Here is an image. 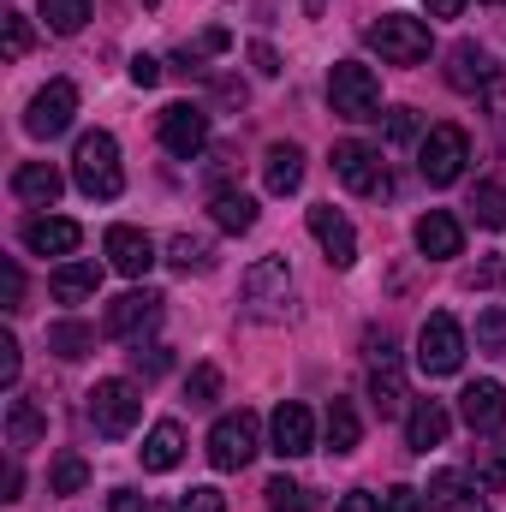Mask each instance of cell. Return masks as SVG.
Masks as SVG:
<instances>
[{
    "mask_svg": "<svg viewBox=\"0 0 506 512\" xmlns=\"http://www.w3.org/2000/svg\"><path fill=\"white\" fill-rule=\"evenodd\" d=\"M72 179H78V191L96 197V203H114V197L126 191L114 131H84V137H78V149H72Z\"/></svg>",
    "mask_w": 506,
    "mask_h": 512,
    "instance_id": "obj_1",
    "label": "cell"
},
{
    "mask_svg": "<svg viewBox=\"0 0 506 512\" xmlns=\"http://www.w3.org/2000/svg\"><path fill=\"white\" fill-rule=\"evenodd\" d=\"M239 292H245V316L251 322H280L292 310V268H286V256L251 262L245 280H239Z\"/></svg>",
    "mask_w": 506,
    "mask_h": 512,
    "instance_id": "obj_2",
    "label": "cell"
},
{
    "mask_svg": "<svg viewBox=\"0 0 506 512\" xmlns=\"http://www.w3.org/2000/svg\"><path fill=\"white\" fill-rule=\"evenodd\" d=\"M328 102L340 120H381V78L358 60H340L328 72Z\"/></svg>",
    "mask_w": 506,
    "mask_h": 512,
    "instance_id": "obj_3",
    "label": "cell"
},
{
    "mask_svg": "<svg viewBox=\"0 0 506 512\" xmlns=\"http://www.w3.org/2000/svg\"><path fill=\"white\" fill-rule=\"evenodd\" d=\"M370 48L387 66H423L429 60V24L405 18V12H381L376 24H370Z\"/></svg>",
    "mask_w": 506,
    "mask_h": 512,
    "instance_id": "obj_4",
    "label": "cell"
},
{
    "mask_svg": "<svg viewBox=\"0 0 506 512\" xmlns=\"http://www.w3.org/2000/svg\"><path fill=\"white\" fill-rule=\"evenodd\" d=\"M334 179L346 185V191H358V197H387L393 185H387V161H381V149L370 143H358V137H346V143H334Z\"/></svg>",
    "mask_w": 506,
    "mask_h": 512,
    "instance_id": "obj_5",
    "label": "cell"
},
{
    "mask_svg": "<svg viewBox=\"0 0 506 512\" xmlns=\"http://www.w3.org/2000/svg\"><path fill=\"white\" fill-rule=\"evenodd\" d=\"M459 364H465V328L447 310H435L423 322V334H417V370L423 376H453Z\"/></svg>",
    "mask_w": 506,
    "mask_h": 512,
    "instance_id": "obj_6",
    "label": "cell"
},
{
    "mask_svg": "<svg viewBox=\"0 0 506 512\" xmlns=\"http://www.w3.org/2000/svg\"><path fill=\"white\" fill-rule=\"evenodd\" d=\"M465 161H471V137L459 126H435L417 143V173H423L429 185H453V179L465 173Z\"/></svg>",
    "mask_w": 506,
    "mask_h": 512,
    "instance_id": "obj_7",
    "label": "cell"
},
{
    "mask_svg": "<svg viewBox=\"0 0 506 512\" xmlns=\"http://www.w3.org/2000/svg\"><path fill=\"white\" fill-rule=\"evenodd\" d=\"M137 417H143V393L131 382H96L90 393V423H96V435H108V441H120L137 429Z\"/></svg>",
    "mask_w": 506,
    "mask_h": 512,
    "instance_id": "obj_8",
    "label": "cell"
},
{
    "mask_svg": "<svg viewBox=\"0 0 506 512\" xmlns=\"http://www.w3.org/2000/svg\"><path fill=\"white\" fill-rule=\"evenodd\" d=\"M251 459H256V417L251 411H227L209 429V465L215 471H245Z\"/></svg>",
    "mask_w": 506,
    "mask_h": 512,
    "instance_id": "obj_9",
    "label": "cell"
},
{
    "mask_svg": "<svg viewBox=\"0 0 506 512\" xmlns=\"http://www.w3.org/2000/svg\"><path fill=\"white\" fill-rule=\"evenodd\" d=\"M161 149L179 155V161H197V155L209 149V114H203L197 102H173V108L161 114Z\"/></svg>",
    "mask_w": 506,
    "mask_h": 512,
    "instance_id": "obj_10",
    "label": "cell"
},
{
    "mask_svg": "<svg viewBox=\"0 0 506 512\" xmlns=\"http://www.w3.org/2000/svg\"><path fill=\"white\" fill-rule=\"evenodd\" d=\"M72 114H78V90H72L66 78H54L48 90H36V102H30V114H24V131H30V137H60V131L72 126Z\"/></svg>",
    "mask_w": 506,
    "mask_h": 512,
    "instance_id": "obj_11",
    "label": "cell"
},
{
    "mask_svg": "<svg viewBox=\"0 0 506 512\" xmlns=\"http://www.w3.org/2000/svg\"><path fill=\"white\" fill-rule=\"evenodd\" d=\"M161 304H167V298L149 292V286H143V292H126V298L108 304V322H102V328H108L114 340H143V334L161 322Z\"/></svg>",
    "mask_w": 506,
    "mask_h": 512,
    "instance_id": "obj_12",
    "label": "cell"
},
{
    "mask_svg": "<svg viewBox=\"0 0 506 512\" xmlns=\"http://www.w3.org/2000/svg\"><path fill=\"white\" fill-rule=\"evenodd\" d=\"M268 441H274L280 459H304V453L316 447V417H310V405L280 399V411H274V423H268Z\"/></svg>",
    "mask_w": 506,
    "mask_h": 512,
    "instance_id": "obj_13",
    "label": "cell"
},
{
    "mask_svg": "<svg viewBox=\"0 0 506 512\" xmlns=\"http://www.w3.org/2000/svg\"><path fill=\"white\" fill-rule=\"evenodd\" d=\"M310 233H316V245H322V256H328L334 268H352V262H358V233H352V221H346L334 203L310 209Z\"/></svg>",
    "mask_w": 506,
    "mask_h": 512,
    "instance_id": "obj_14",
    "label": "cell"
},
{
    "mask_svg": "<svg viewBox=\"0 0 506 512\" xmlns=\"http://www.w3.org/2000/svg\"><path fill=\"white\" fill-rule=\"evenodd\" d=\"M459 417L471 423V435H495V429H506V387L501 382H471L465 393H459Z\"/></svg>",
    "mask_w": 506,
    "mask_h": 512,
    "instance_id": "obj_15",
    "label": "cell"
},
{
    "mask_svg": "<svg viewBox=\"0 0 506 512\" xmlns=\"http://www.w3.org/2000/svg\"><path fill=\"white\" fill-rule=\"evenodd\" d=\"M423 501H429V512H489L477 477H459V471H435L429 489H423Z\"/></svg>",
    "mask_w": 506,
    "mask_h": 512,
    "instance_id": "obj_16",
    "label": "cell"
},
{
    "mask_svg": "<svg viewBox=\"0 0 506 512\" xmlns=\"http://www.w3.org/2000/svg\"><path fill=\"white\" fill-rule=\"evenodd\" d=\"M447 84H453L459 96H477V90L495 84V60H489L477 42H453V48H447Z\"/></svg>",
    "mask_w": 506,
    "mask_h": 512,
    "instance_id": "obj_17",
    "label": "cell"
},
{
    "mask_svg": "<svg viewBox=\"0 0 506 512\" xmlns=\"http://www.w3.org/2000/svg\"><path fill=\"white\" fill-rule=\"evenodd\" d=\"M78 239H84V227L66 221V215H30V221H24V245L36 256H72Z\"/></svg>",
    "mask_w": 506,
    "mask_h": 512,
    "instance_id": "obj_18",
    "label": "cell"
},
{
    "mask_svg": "<svg viewBox=\"0 0 506 512\" xmlns=\"http://www.w3.org/2000/svg\"><path fill=\"white\" fill-rule=\"evenodd\" d=\"M108 262L120 268V274H131V280H143L149 268H155V245H149V233H137V227H108Z\"/></svg>",
    "mask_w": 506,
    "mask_h": 512,
    "instance_id": "obj_19",
    "label": "cell"
},
{
    "mask_svg": "<svg viewBox=\"0 0 506 512\" xmlns=\"http://www.w3.org/2000/svg\"><path fill=\"white\" fill-rule=\"evenodd\" d=\"M66 191V179H60V167L54 161H24L18 173H12V197L18 203H36V209H54V197Z\"/></svg>",
    "mask_w": 506,
    "mask_h": 512,
    "instance_id": "obj_20",
    "label": "cell"
},
{
    "mask_svg": "<svg viewBox=\"0 0 506 512\" xmlns=\"http://www.w3.org/2000/svg\"><path fill=\"white\" fill-rule=\"evenodd\" d=\"M447 429H453L447 405H441V399H417L411 417H405V447H411V453H429V447L447 441Z\"/></svg>",
    "mask_w": 506,
    "mask_h": 512,
    "instance_id": "obj_21",
    "label": "cell"
},
{
    "mask_svg": "<svg viewBox=\"0 0 506 512\" xmlns=\"http://www.w3.org/2000/svg\"><path fill=\"white\" fill-rule=\"evenodd\" d=\"M417 251L429 256V262H447V256L465 251V227H459L447 209H429V215L417 221Z\"/></svg>",
    "mask_w": 506,
    "mask_h": 512,
    "instance_id": "obj_22",
    "label": "cell"
},
{
    "mask_svg": "<svg viewBox=\"0 0 506 512\" xmlns=\"http://www.w3.org/2000/svg\"><path fill=\"white\" fill-rule=\"evenodd\" d=\"M262 185H268L274 197H292V191L304 185V149H298V143H274V149L262 155Z\"/></svg>",
    "mask_w": 506,
    "mask_h": 512,
    "instance_id": "obj_23",
    "label": "cell"
},
{
    "mask_svg": "<svg viewBox=\"0 0 506 512\" xmlns=\"http://www.w3.org/2000/svg\"><path fill=\"white\" fill-rule=\"evenodd\" d=\"M96 286H102V262H60L48 274L54 304H84V298H96Z\"/></svg>",
    "mask_w": 506,
    "mask_h": 512,
    "instance_id": "obj_24",
    "label": "cell"
},
{
    "mask_svg": "<svg viewBox=\"0 0 506 512\" xmlns=\"http://www.w3.org/2000/svg\"><path fill=\"white\" fill-rule=\"evenodd\" d=\"M42 435H48L42 405H36V399H6V447H12V453H24V447H36Z\"/></svg>",
    "mask_w": 506,
    "mask_h": 512,
    "instance_id": "obj_25",
    "label": "cell"
},
{
    "mask_svg": "<svg viewBox=\"0 0 506 512\" xmlns=\"http://www.w3.org/2000/svg\"><path fill=\"white\" fill-rule=\"evenodd\" d=\"M185 459V429L179 423H155L143 435V471H173Z\"/></svg>",
    "mask_w": 506,
    "mask_h": 512,
    "instance_id": "obj_26",
    "label": "cell"
},
{
    "mask_svg": "<svg viewBox=\"0 0 506 512\" xmlns=\"http://www.w3.org/2000/svg\"><path fill=\"white\" fill-rule=\"evenodd\" d=\"M322 429H328V453H358V441H364V423H358L352 399H334Z\"/></svg>",
    "mask_w": 506,
    "mask_h": 512,
    "instance_id": "obj_27",
    "label": "cell"
},
{
    "mask_svg": "<svg viewBox=\"0 0 506 512\" xmlns=\"http://www.w3.org/2000/svg\"><path fill=\"white\" fill-rule=\"evenodd\" d=\"M215 227L221 233H251L256 227V197H245V191H215Z\"/></svg>",
    "mask_w": 506,
    "mask_h": 512,
    "instance_id": "obj_28",
    "label": "cell"
},
{
    "mask_svg": "<svg viewBox=\"0 0 506 512\" xmlns=\"http://www.w3.org/2000/svg\"><path fill=\"white\" fill-rule=\"evenodd\" d=\"M370 399H376L381 417H393V411L405 405V376H399V358H387V364H376V370H370Z\"/></svg>",
    "mask_w": 506,
    "mask_h": 512,
    "instance_id": "obj_29",
    "label": "cell"
},
{
    "mask_svg": "<svg viewBox=\"0 0 506 512\" xmlns=\"http://www.w3.org/2000/svg\"><path fill=\"white\" fill-rule=\"evenodd\" d=\"M167 262H173L179 274H209V268H215V245L197 239V233H179V239L167 245Z\"/></svg>",
    "mask_w": 506,
    "mask_h": 512,
    "instance_id": "obj_30",
    "label": "cell"
},
{
    "mask_svg": "<svg viewBox=\"0 0 506 512\" xmlns=\"http://www.w3.org/2000/svg\"><path fill=\"white\" fill-rule=\"evenodd\" d=\"M96 346V328H84V322H54L48 328V352H60V358H84Z\"/></svg>",
    "mask_w": 506,
    "mask_h": 512,
    "instance_id": "obj_31",
    "label": "cell"
},
{
    "mask_svg": "<svg viewBox=\"0 0 506 512\" xmlns=\"http://www.w3.org/2000/svg\"><path fill=\"white\" fill-rule=\"evenodd\" d=\"M42 18L54 36H78L84 18H90V0H42Z\"/></svg>",
    "mask_w": 506,
    "mask_h": 512,
    "instance_id": "obj_32",
    "label": "cell"
},
{
    "mask_svg": "<svg viewBox=\"0 0 506 512\" xmlns=\"http://www.w3.org/2000/svg\"><path fill=\"white\" fill-rule=\"evenodd\" d=\"M471 215H477L483 227H506V191L501 185H477V191H471Z\"/></svg>",
    "mask_w": 506,
    "mask_h": 512,
    "instance_id": "obj_33",
    "label": "cell"
},
{
    "mask_svg": "<svg viewBox=\"0 0 506 512\" xmlns=\"http://www.w3.org/2000/svg\"><path fill=\"white\" fill-rule=\"evenodd\" d=\"M84 483H90V465H84L78 453H60V459H54V495H78Z\"/></svg>",
    "mask_w": 506,
    "mask_h": 512,
    "instance_id": "obj_34",
    "label": "cell"
},
{
    "mask_svg": "<svg viewBox=\"0 0 506 512\" xmlns=\"http://www.w3.org/2000/svg\"><path fill=\"white\" fill-rule=\"evenodd\" d=\"M185 399H191V405H215V399H221V370H215V364H197L191 382H185Z\"/></svg>",
    "mask_w": 506,
    "mask_h": 512,
    "instance_id": "obj_35",
    "label": "cell"
},
{
    "mask_svg": "<svg viewBox=\"0 0 506 512\" xmlns=\"http://www.w3.org/2000/svg\"><path fill=\"white\" fill-rule=\"evenodd\" d=\"M262 495H268V512H304V507H310V495H304L292 477H274Z\"/></svg>",
    "mask_w": 506,
    "mask_h": 512,
    "instance_id": "obj_36",
    "label": "cell"
},
{
    "mask_svg": "<svg viewBox=\"0 0 506 512\" xmlns=\"http://www.w3.org/2000/svg\"><path fill=\"white\" fill-rule=\"evenodd\" d=\"M477 352H506V310L477 316Z\"/></svg>",
    "mask_w": 506,
    "mask_h": 512,
    "instance_id": "obj_37",
    "label": "cell"
},
{
    "mask_svg": "<svg viewBox=\"0 0 506 512\" xmlns=\"http://www.w3.org/2000/svg\"><path fill=\"white\" fill-rule=\"evenodd\" d=\"M506 483V441L501 447H483V459H477V489L489 495V489H501Z\"/></svg>",
    "mask_w": 506,
    "mask_h": 512,
    "instance_id": "obj_38",
    "label": "cell"
},
{
    "mask_svg": "<svg viewBox=\"0 0 506 512\" xmlns=\"http://www.w3.org/2000/svg\"><path fill=\"white\" fill-rule=\"evenodd\" d=\"M167 364H173V358H167V346H143V340H137V352H131V370H137L143 382L167 376Z\"/></svg>",
    "mask_w": 506,
    "mask_h": 512,
    "instance_id": "obj_39",
    "label": "cell"
},
{
    "mask_svg": "<svg viewBox=\"0 0 506 512\" xmlns=\"http://www.w3.org/2000/svg\"><path fill=\"white\" fill-rule=\"evenodd\" d=\"M24 54H30V18L6 12V60H24Z\"/></svg>",
    "mask_w": 506,
    "mask_h": 512,
    "instance_id": "obj_40",
    "label": "cell"
},
{
    "mask_svg": "<svg viewBox=\"0 0 506 512\" xmlns=\"http://www.w3.org/2000/svg\"><path fill=\"white\" fill-rule=\"evenodd\" d=\"M0 298H6V310H24V268L12 256L0 262Z\"/></svg>",
    "mask_w": 506,
    "mask_h": 512,
    "instance_id": "obj_41",
    "label": "cell"
},
{
    "mask_svg": "<svg viewBox=\"0 0 506 512\" xmlns=\"http://www.w3.org/2000/svg\"><path fill=\"white\" fill-rule=\"evenodd\" d=\"M381 512H429V501H423V489H405L399 483V489L381 495Z\"/></svg>",
    "mask_w": 506,
    "mask_h": 512,
    "instance_id": "obj_42",
    "label": "cell"
},
{
    "mask_svg": "<svg viewBox=\"0 0 506 512\" xmlns=\"http://www.w3.org/2000/svg\"><path fill=\"white\" fill-rule=\"evenodd\" d=\"M18 370H24V352L12 334H0V387H18Z\"/></svg>",
    "mask_w": 506,
    "mask_h": 512,
    "instance_id": "obj_43",
    "label": "cell"
},
{
    "mask_svg": "<svg viewBox=\"0 0 506 512\" xmlns=\"http://www.w3.org/2000/svg\"><path fill=\"white\" fill-rule=\"evenodd\" d=\"M179 512H227V495L221 489H185Z\"/></svg>",
    "mask_w": 506,
    "mask_h": 512,
    "instance_id": "obj_44",
    "label": "cell"
},
{
    "mask_svg": "<svg viewBox=\"0 0 506 512\" xmlns=\"http://www.w3.org/2000/svg\"><path fill=\"white\" fill-rule=\"evenodd\" d=\"M411 137H417V114L411 108H393L387 114V143H411Z\"/></svg>",
    "mask_w": 506,
    "mask_h": 512,
    "instance_id": "obj_45",
    "label": "cell"
},
{
    "mask_svg": "<svg viewBox=\"0 0 506 512\" xmlns=\"http://www.w3.org/2000/svg\"><path fill=\"white\" fill-rule=\"evenodd\" d=\"M131 84H137V90H155V84H161V60L137 54V60H131Z\"/></svg>",
    "mask_w": 506,
    "mask_h": 512,
    "instance_id": "obj_46",
    "label": "cell"
},
{
    "mask_svg": "<svg viewBox=\"0 0 506 512\" xmlns=\"http://www.w3.org/2000/svg\"><path fill=\"white\" fill-rule=\"evenodd\" d=\"M251 66L262 72V78H274V72H280V54H274L268 42H251Z\"/></svg>",
    "mask_w": 506,
    "mask_h": 512,
    "instance_id": "obj_47",
    "label": "cell"
},
{
    "mask_svg": "<svg viewBox=\"0 0 506 512\" xmlns=\"http://www.w3.org/2000/svg\"><path fill=\"white\" fill-rule=\"evenodd\" d=\"M501 280H506V262H495V256H489V262L471 274V286H501Z\"/></svg>",
    "mask_w": 506,
    "mask_h": 512,
    "instance_id": "obj_48",
    "label": "cell"
},
{
    "mask_svg": "<svg viewBox=\"0 0 506 512\" xmlns=\"http://www.w3.org/2000/svg\"><path fill=\"white\" fill-rule=\"evenodd\" d=\"M108 512H143V495L137 489H114L108 495Z\"/></svg>",
    "mask_w": 506,
    "mask_h": 512,
    "instance_id": "obj_49",
    "label": "cell"
},
{
    "mask_svg": "<svg viewBox=\"0 0 506 512\" xmlns=\"http://www.w3.org/2000/svg\"><path fill=\"white\" fill-rule=\"evenodd\" d=\"M334 512H381V501H376V495H364V489H352V495H346Z\"/></svg>",
    "mask_w": 506,
    "mask_h": 512,
    "instance_id": "obj_50",
    "label": "cell"
},
{
    "mask_svg": "<svg viewBox=\"0 0 506 512\" xmlns=\"http://www.w3.org/2000/svg\"><path fill=\"white\" fill-rule=\"evenodd\" d=\"M429 6V18H459L465 12V0H423Z\"/></svg>",
    "mask_w": 506,
    "mask_h": 512,
    "instance_id": "obj_51",
    "label": "cell"
},
{
    "mask_svg": "<svg viewBox=\"0 0 506 512\" xmlns=\"http://www.w3.org/2000/svg\"><path fill=\"white\" fill-rule=\"evenodd\" d=\"M18 495H24V471H18V459H12V465H6V501H18Z\"/></svg>",
    "mask_w": 506,
    "mask_h": 512,
    "instance_id": "obj_52",
    "label": "cell"
},
{
    "mask_svg": "<svg viewBox=\"0 0 506 512\" xmlns=\"http://www.w3.org/2000/svg\"><path fill=\"white\" fill-rule=\"evenodd\" d=\"M227 48V30H203V54H221Z\"/></svg>",
    "mask_w": 506,
    "mask_h": 512,
    "instance_id": "obj_53",
    "label": "cell"
},
{
    "mask_svg": "<svg viewBox=\"0 0 506 512\" xmlns=\"http://www.w3.org/2000/svg\"><path fill=\"white\" fill-rule=\"evenodd\" d=\"M483 6H506V0H483Z\"/></svg>",
    "mask_w": 506,
    "mask_h": 512,
    "instance_id": "obj_54",
    "label": "cell"
},
{
    "mask_svg": "<svg viewBox=\"0 0 506 512\" xmlns=\"http://www.w3.org/2000/svg\"><path fill=\"white\" fill-rule=\"evenodd\" d=\"M143 6H161V0H143Z\"/></svg>",
    "mask_w": 506,
    "mask_h": 512,
    "instance_id": "obj_55",
    "label": "cell"
}]
</instances>
